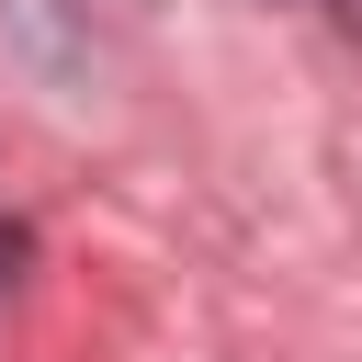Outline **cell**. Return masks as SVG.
Listing matches in <instances>:
<instances>
[{
    "instance_id": "6da1fadb",
    "label": "cell",
    "mask_w": 362,
    "mask_h": 362,
    "mask_svg": "<svg viewBox=\"0 0 362 362\" xmlns=\"http://www.w3.org/2000/svg\"><path fill=\"white\" fill-rule=\"evenodd\" d=\"M317 11H328V23H351V34H362V0H317Z\"/></svg>"
}]
</instances>
